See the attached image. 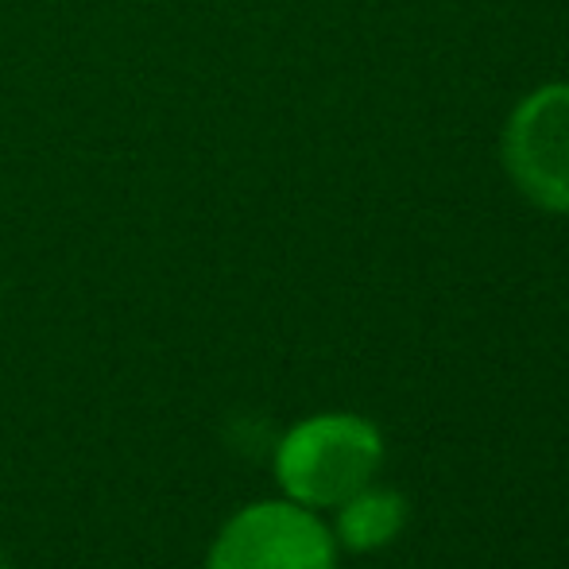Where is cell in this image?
Wrapping results in <instances>:
<instances>
[{
  "label": "cell",
  "mask_w": 569,
  "mask_h": 569,
  "mask_svg": "<svg viewBox=\"0 0 569 569\" xmlns=\"http://www.w3.org/2000/svg\"><path fill=\"white\" fill-rule=\"evenodd\" d=\"M383 461L380 430L360 415H315L279 442L276 477L302 508H341L372 485Z\"/></svg>",
  "instance_id": "1"
},
{
  "label": "cell",
  "mask_w": 569,
  "mask_h": 569,
  "mask_svg": "<svg viewBox=\"0 0 569 569\" xmlns=\"http://www.w3.org/2000/svg\"><path fill=\"white\" fill-rule=\"evenodd\" d=\"M333 535L310 508L268 500L237 511L218 535L206 569H333Z\"/></svg>",
  "instance_id": "2"
},
{
  "label": "cell",
  "mask_w": 569,
  "mask_h": 569,
  "mask_svg": "<svg viewBox=\"0 0 569 569\" xmlns=\"http://www.w3.org/2000/svg\"><path fill=\"white\" fill-rule=\"evenodd\" d=\"M503 167L539 210L569 213V86H542L503 128Z\"/></svg>",
  "instance_id": "3"
},
{
  "label": "cell",
  "mask_w": 569,
  "mask_h": 569,
  "mask_svg": "<svg viewBox=\"0 0 569 569\" xmlns=\"http://www.w3.org/2000/svg\"><path fill=\"white\" fill-rule=\"evenodd\" d=\"M407 523V503L403 496L388 492V488H372L368 485L365 492H357L352 500L341 503L338 516V539L349 550H380L403 531Z\"/></svg>",
  "instance_id": "4"
},
{
  "label": "cell",
  "mask_w": 569,
  "mask_h": 569,
  "mask_svg": "<svg viewBox=\"0 0 569 569\" xmlns=\"http://www.w3.org/2000/svg\"><path fill=\"white\" fill-rule=\"evenodd\" d=\"M0 569H8V566H4V562H0Z\"/></svg>",
  "instance_id": "5"
}]
</instances>
